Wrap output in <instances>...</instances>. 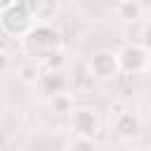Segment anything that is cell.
I'll return each mask as SVG.
<instances>
[{
	"label": "cell",
	"instance_id": "6da1fadb",
	"mask_svg": "<svg viewBox=\"0 0 151 151\" xmlns=\"http://www.w3.org/2000/svg\"><path fill=\"white\" fill-rule=\"evenodd\" d=\"M35 24H38V19L33 17L26 0H19V2L0 9V26H2V33L7 38H21L24 40L33 31Z\"/></svg>",
	"mask_w": 151,
	"mask_h": 151
},
{
	"label": "cell",
	"instance_id": "7a4b0ae2",
	"mask_svg": "<svg viewBox=\"0 0 151 151\" xmlns=\"http://www.w3.org/2000/svg\"><path fill=\"white\" fill-rule=\"evenodd\" d=\"M24 45H26V52L38 57V61H40L47 52L61 50V35L52 26V21H38L33 26V31L24 38Z\"/></svg>",
	"mask_w": 151,
	"mask_h": 151
},
{
	"label": "cell",
	"instance_id": "3957f363",
	"mask_svg": "<svg viewBox=\"0 0 151 151\" xmlns=\"http://www.w3.org/2000/svg\"><path fill=\"white\" fill-rule=\"evenodd\" d=\"M118 54V64H120V73L125 76H139L149 71V61H151V52L142 45V42H125L116 50Z\"/></svg>",
	"mask_w": 151,
	"mask_h": 151
},
{
	"label": "cell",
	"instance_id": "277c9868",
	"mask_svg": "<svg viewBox=\"0 0 151 151\" xmlns=\"http://www.w3.org/2000/svg\"><path fill=\"white\" fill-rule=\"evenodd\" d=\"M87 73L97 80H111L120 73V64H118V54L116 50H94L87 57Z\"/></svg>",
	"mask_w": 151,
	"mask_h": 151
},
{
	"label": "cell",
	"instance_id": "5b68a950",
	"mask_svg": "<svg viewBox=\"0 0 151 151\" xmlns=\"http://www.w3.org/2000/svg\"><path fill=\"white\" fill-rule=\"evenodd\" d=\"M68 127L73 132V137H90L94 139L101 123H99V113L92 106H76L68 113Z\"/></svg>",
	"mask_w": 151,
	"mask_h": 151
},
{
	"label": "cell",
	"instance_id": "8992f818",
	"mask_svg": "<svg viewBox=\"0 0 151 151\" xmlns=\"http://www.w3.org/2000/svg\"><path fill=\"white\" fill-rule=\"evenodd\" d=\"M113 134L123 142H132L142 134V118L134 111H120L113 118Z\"/></svg>",
	"mask_w": 151,
	"mask_h": 151
},
{
	"label": "cell",
	"instance_id": "52a82bcc",
	"mask_svg": "<svg viewBox=\"0 0 151 151\" xmlns=\"http://www.w3.org/2000/svg\"><path fill=\"white\" fill-rule=\"evenodd\" d=\"M42 76H45V68H42V64L38 59H28V61H21L17 66V78H19L21 85L33 87V85H38L42 80Z\"/></svg>",
	"mask_w": 151,
	"mask_h": 151
},
{
	"label": "cell",
	"instance_id": "ba28073f",
	"mask_svg": "<svg viewBox=\"0 0 151 151\" xmlns=\"http://www.w3.org/2000/svg\"><path fill=\"white\" fill-rule=\"evenodd\" d=\"M116 17L123 24H137L144 17V7L139 0H118L116 5Z\"/></svg>",
	"mask_w": 151,
	"mask_h": 151
},
{
	"label": "cell",
	"instance_id": "9c48e42d",
	"mask_svg": "<svg viewBox=\"0 0 151 151\" xmlns=\"http://www.w3.org/2000/svg\"><path fill=\"white\" fill-rule=\"evenodd\" d=\"M26 2L38 21H52L59 9V0H26Z\"/></svg>",
	"mask_w": 151,
	"mask_h": 151
},
{
	"label": "cell",
	"instance_id": "30bf717a",
	"mask_svg": "<svg viewBox=\"0 0 151 151\" xmlns=\"http://www.w3.org/2000/svg\"><path fill=\"white\" fill-rule=\"evenodd\" d=\"M45 73H61V68L66 66V54L61 50H54V52H47L42 59H40Z\"/></svg>",
	"mask_w": 151,
	"mask_h": 151
},
{
	"label": "cell",
	"instance_id": "8fae6325",
	"mask_svg": "<svg viewBox=\"0 0 151 151\" xmlns=\"http://www.w3.org/2000/svg\"><path fill=\"white\" fill-rule=\"evenodd\" d=\"M64 151H99V144L90 137H71Z\"/></svg>",
	"mask_w": 151,
	"mask_h": 151
},
{
	"label": "cell",
	"instance_id": "7c38bea8",
	"mask_svg": "<svg viewBox=\"0 0 151 151\" xmlns=\"http://www.w3.org/2000/svg\"><path fill=\"white\" fill-rule=\"evenodd\" d=\"M50 106L57 111V113H71L76 106H73V99L68 97V92H59L54 97H50Z\"/></svg>",
	"mask_w": 151,
	"mask_h": 151
},
{
	"label": "cell",
	"instance_id": "4fadbf2b",
	"mask_svg": "<svg viewBox=\"0 0 151 151\" xmlns=\"http://www.w3.org/2000/svg\"><path fill=\"white\" fill-rule=\"evenodd\" d=\"M139 42L151 52V19H146L142 24V31H139Z\"/></svg>",
	"mask_w": 151,
	"mask_h": 151
},
{
	"label": "cell",
	"instance_id": "5bb4252c",
	"mask_svg": "<svg viewBox=\"0 0 151 151\" xmlns=\"http://www.w3.org/2000/svg\"><path fill=\"white\" fill-rule=\"evenodd\" d=\"M14 2H19V0H2V2H0V9H2V7H9V5H14Z\"/></svg>",
	"mask_w": 151,
	"mask_h": 151
},
{
	"label": "cell",
	"instance_id": "9a60e30c",
	"mask_svg": "<svg viewBox=\"0 0 151 151\" xmlns=\"http://www.w3.org/2000/svg\"><path fill=\"white\" fill-rule=\"evenodd\" d=\"M149 73H151V61H149Z\"/></svg>",
	"mask_w": 151,
	"mask_h": 151
}]
</instances>
